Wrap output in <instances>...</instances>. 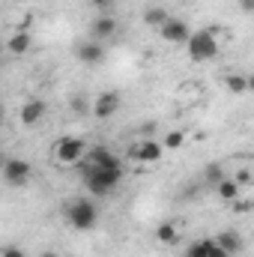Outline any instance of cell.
Here are the masks:
<instances>
[{
  "mask_svg": "<svg viewBox=\"0 0 254 257\" xmlns=\"http://www.w3.org/2000/svg\"><path fill=\"white\" fill-rule=\"evenodd\" d=\"M120 180H123V168L120 165L108 168V165H93L90 162V168L84 171V186H87V192L96 194V197L114 192L120 186Z\"/></svg>",
  "mask_w": 254,
  "mask_h": 257,
  "instance_id": "1",
  "label": "cell"
},
{
  "mask_svg": "<svg viewBox=\"0 0 254 257\" xmlns=\"http://www.w3.org/2000/svg\"><path fill=\"white\" fill-rule=\"evenodd\" d=\"M66 221L72 230H93L99 224V206L87 197H75L66 206Z\"/></svg>",
  "mask_w": 254,
  "mask_h": 257,
  "instance_id": "2",
  "label": "cell"
},
{
  "mask_svg": "<svg viewBox=\"0 0 254 257\" xmlns=\"http://www.w3.org/2000/svg\"><path fill=\"white\" fill-rule=\"evenodd\" d=\"M215 30H197V33H191V39L186 42V48H189V57L194 63H203V60H212L215 54H218V42H215V36H212Z\"/></svg>",
  "mask_w": 254,
  "mask_h": 257,
  "instance_id": "3",
  "label": "cell"
},
{
  "mask_svg": "<svg viewBox=\"0 0 254 257\" xmlns=\"http://www.w3.org/2000/svg\"><path fill=\"white\" fill-rule=\"evenodd\" d=\"M30 174H33V168H30V162H24V159H6V165H3V180H6V186H12V189L27 186V183H30Z\"/></svg>",
  "mask_w": 254,
  "mask_h": 257,
  "instance_id": "4",
  "label": "cell"
},
{
  "mask_svg": "<svg viewBox=\"0 0 254 257\" xmlns=\"http://www.w3.org/2000/svg\"><path fill=\"white\" fill-rule=\"evenodd\" d=\"M84 153H87V144H84L81 138H63V141H57V147H54V156H57L60 165H75Z\"/></svg>",
  "mask_w": 254,
  "mask_h": 257,
  "instance_id": "5",
  "label": "cell"
},
{
  "mask_svg": "<svg viewBox=\"0 0 254 257\" xmlns=\"http://www.w3.org/2000/svg\"><path fill=\"white\" fill-rule=\"evenodd\" d=\"M120 93L117 90H108V93H102V96H96V102H93V114H96V120H108V117H114L117 111H120Z\"/></svg>",
  "mask_w": 254,
  "mask_h": 257,
  "instance_id": "6",
  "label": "cell"
},
{
  "mask_svg": "<svg viewBox=\"0 0 254 257\" xmlns=\"http://www.w3.org/2000/svg\"><path fill=\"white\" fill-rule=\"evenodd\" d=\"M159 33H162L165 42H189L191 39V30L183 18H168V24H165Z\"/></svg>",
  "mask_w": 254,
  "mask_h": 257,
  "instance_id": "7",
  "label": "cell"
},
{
  "mask_svg": "<svg viewBox=\"0 0 254 257\" xmlns=\"http://www.w3.org/2000/svg\"><path fill=\"white\" fill-rule=\"evenodd\" d=\"M45 111H48V105H45L42 99H30V102H24V105H21L18 120H21L24 126H36V123L45 117Z\"/></svg>",
  "mask_w": 254,
  "mask_h": 257,
  "instance_id": "8",
  "label": "cell"
},
{
  "mask_svg": "<svg viewBox=\"0 0 254 257\" xmlns=\"http://www.w3.org/2000/svg\"><path fill=\"white\" fill-rule=\"evenodd\" d=\"M75 54H78V60H81V63H87V66H96V63H102V60H105V48H102V42H99V39L81 42Z\"/></svg>",
  "mask_w": 254,
  "mask_h": 257,
  "instance_id": "9",
  "label": "cell"
},
{
  "mask_svg": "<svg viewBox=\"0 0 254 257\" xmlns=\"http://www.w3.org/2000/svg\"><path fill=\"white\" fill-rule=\"evenodd\" d=\"M162 153H165V147H162V144H156V141H144L141 147H135V150H132V156H135L138 162H147V165H150V162H159V159H162Z\"/></svg>",
  "mask_w": 254,
  "mask_h": 257,
  "instance_id": "10",
  "label": "cell"
},
{
  "mask_svg": "<svg viewBox=\"0 0 254 257\" xmlns=\"http://www.w3.org/2000/svg\"><path fill=\"white\" fill-rule=\"evenodd\" d=\"M90 33H93V39H111V36L117 33V21H114L111 15H99V18L90 24Z\"/></svg>",
  "mask_w": 254,
  "mask_h": 257,
  "instance_id": "11",
  "label": "cell"
},
{
  "mask_svg": "<svg viewBox=\"0 0 254 257\" xmlns=\"http://www.w3.org/2000/svg\"><path fill=\"white\" fill-rule=\"evenodd\" d=\"M6 48H9V54H15V57L27 54V51H30V33H27V30L12 33V36H9V42H6Z\"/></svg>",
  "mask_w": 254,
  "mask_h": 257,
  "instance_id": "12",
  "label": "cell"
},
{
  "mask_svg": "<svg viewBox=\"0 0 254 257\" xmlns=\"http://www.w3.org/2000/svg\"><path fill=\"white\" fill-rule=\"evenodd\" d=\"M215 242H218V245H221V248H224L230 257L242 251V236H239V233H233V230H224V233H218V236H215Z\"/></svg>",
  "mask_w": 254,
  "mask_h": 257,
  "instance_id": "13",
  "label": "cell"
},
{
  "mask_svg": "<svg viewBox=\"0 0 254 257\" xmlns=\"http://www.w3.org/2000/svg\"><path fill=\"white\" fill-rule=\"evenodd\" d=\"M90 162L93 165H108V168H114V165H120V159L105 147V144H96L93 150H90Z\"/></svg>",
  "mask_w": 254,
  "mask_h": 257,
  "instance_id": "14",
  "label": "cell"
},
{
  "mask_svg": "<svg viewBox=\"0 0 254 257\" xmlns=\"http://www.w3.org/2000/svg\"><path fill=\"white\" fill-rule=\"evenodd\" d=\"M168 18H171V15H168V9H162V6H153V9L144 12V24H147V27H159V30L168 24Z\"/></svg>",
  "mask_w": 254,
  "mask_h": 257,
  "instance_id": "15",
  "label": "cell"
},
{
  "mask_svg": "<svg viewBox=\"0 0 254 257\" xmlns=\"http://www.w3.org/2000/svg\"><path fill=\"white\" fill-rule=\"evenodd\" d=\"M215 192H218L221 200H236V197H239V183H236V180H221V183L215 186Z\"/></svg>",
  "mask_w": 254,
  "mask_h": 257,
  "instance_id": "16",
  "label": "cell"
},
{
  "mask_svg": "<svg viewBox=\"0 0 254 257\" xmlns=\"http://www.w3.org/2000/svg\"><path fill=\"white\" fill-rule=\"evenodd\" d=\"M177 224H171V221H165V224H159V230H156V239L159 242H165V245H174L177 242Z\"/></svg>",
  "mask_w": 254,
  "mask_h": 257,
  "instance_id": "17",
  "label": "cell"
},
{
  "mask_svg": "<svg viewBox=\"0 0 254 257\" xmlns=\"http://www.w3.org/2000/svg\"><path fill=\"white\" fill-rule=\"evenodd\" d=\"M209 248H212V239H197L186 248V257H209Z\"/></svg>",
  "mask_w": 254,
  "mask_h": 257,
  "instance_id": "18",
  "label": "cell"
},
{
  "mask_svg": "<svg viewBox=\"0 0 254 257\" xmlns=\"http://www.w3.org/2000/svg\"><path fill=\"white\" fill-rule=\"evenodd\" d=\"M227 90L230 93H245L248 90V75H227Z\"/></svg>",
  "mask_w": 254,
  "mask_h": 257,
  "instance_id": "19",
  "label": "cell"
},
{
  "mask_svg": "<svg viewBox=\"0 0 254 257\" xmlns=\"http://www.w3.org/2000/svg\"><path fill=\"white\" fill-rule=\"evenodd\" d=\"M203 177H206V183H212V186H218L221 180H227V177H224V168H221V165H206Z\"/></svg>",
  "mask_w": 254,
  "mask_h": 257,
  "instance_id": "20",
  "label": "cell"
},
{
  "mask_svg": "<svg viewBox=\"0 0 254 257\" xmlns=\"http://www.w3.org/2000/svg\"><path fill=\"white\" fill-rule=\"evenodd\" d=\"M180 147H183V132H168L165 150H180Z\"/></svg>",
  "mask_w": 254,
  "mask_h": 257,
  "instance_id": "21",
  "label": "cell"
},
{
  "mask_svg": "<svg viewBox=\"0 0 254 257\" xmlns=\"http://www.w3.org/2000/svg\"><path fill=\"white\" fill-rule=\"evenodd\" d=\"M3 257H27V254H24V248H18V245H6V248H3Z\"/></svg>",
  "mask_w": 254,
  "mask_h": 257,
  "instance_id": "22",
  "label": "cell"
},
{
  "mask_svg": "<svg viewBox=\"0 0 254 257\" xmlns=\"http://www.w3.org/2000/svg\"><path fill=\"white\" fill-rule=\"evenodd\" d=\"M209 257H230V254H227V251H224V248H221V245H218L215 239H212V248H209Z\"/></svg>",
  "mask_w": 254,
  "mask_h": 257,
  "instance_id": "23",
  "label": "cell"
},
{
  "mask_svg": "<svg viewBox=\"0 0 254 257\" xmlns=\"http://www.w3.org/2000/svg\"><path fill=\"white\" fill-rule=\"evenodd\" d=\"M236 3H239V9L245 15H254V0H236Z\"/></svg>",
  "mask_w": 254,
  "mask_h": 257,
  "instance_id": "24",
  "label": "cell"
},
{
  "mask_svg": "<svg viewBox=\"0 0 254 257\" xmlns=\"http://www.w3.org/2000/svg\"><path fill=\"white\" fill-rule=\"evenodd\" d=\"M233 180H236L239 186H245V183H251V174H248V171H239V174H236Z\"/></svg>",
  "mask_w": 254,
  "mask_h": 257,
  "instance_id": "25",
  "label": "cell"
},
{
  "mask_svg": "<svg viewBox=\"0 0 254 257\" xmlns=\"http://www.w3.org/2000/svg\"><path fill=\"white\" fill-rule=\"evenodd\" d=\"M90 3H93L96 9H102V12H105V9H111V3H114V0H90Z\"/></svg>",
  "mask_w": 254,
  "mask_h": 257,
  "instance_id": "26",
  "label": "cell"
},
{
  "mask_svg": "<svg viewBox=\"0 0 254 257\" xmlns=\"http://www.w3.org/2000/svg\"><path fill=\"white\" fill-rule=\"evenodd\" d=\"M72 108H75V111L81 114V111H84V99H72Z\"/></svg>",
  "mask_w": 254,
  "mask_h": 257,
  "instance_id": "27",
  "label": "cell"
},
{
  "mask_svg": "<svg viewBox=\"0 0 254 257\" xmlns=\"http://www.w3.org/2000/svg\"><path fill=\"white\" fill-rule=\"evenodd\" d=\"M42 257H60V254H57V251H51V248H48V251H42Z\"/></svg>",
  "mask_w": 254,
  "mask_h": 257,
  "instance_id": "28",
  "label": "cell"
},
{
  "mask_svg": "<svg viewBox=\"0 0 254 257\" xmlns=\"http://www.w3.org/2000/svg\"><path fill=\"white\" fill-rule=\"evenodd\" d=\"M248 90H251V93H254V72H251V75H248Z\"/></svg>",
  "mask_w": 254,
  "mask_h": 257,
  "instance_id": "29",
  "label": "cell"
}]
</instances>
